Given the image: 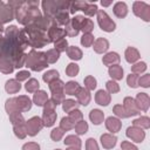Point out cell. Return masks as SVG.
Returning <instances> with one entry per match:
<instances>
[{"mask_svg": "<svg viewBox=\"0 0 150 150\" xmlns=\"http://www.w3.org/2000/svg\"><path fill=\"white\" fill-rule=\"evenodd\" d=\"M23 30L28 36L29 46L33 47V48H41V47H43V46H46V45H48L50 42L48 40L47 34L45 32L38 29L33 23L27 25Z\"/></svg>", "mask_w": 150, "mask_h": 150, "instance_id": "6da1fadb", "label": "cell"}, {"mask_svg": "<svg viewBox=\"0 0 150 150\" xmlns=\"http://www.w3.org/2000/svg\"><path fill=\"white\" fill-rule=\"evenodd\" d=\"M25 66L30 68L34 71H41L42 69L48 67V63L46 61V56L45 53L42 52H38L35 49H32L27 56H26V62Z\"/></svg>", "mask_w": 150, "mask_h": 150, "instance_id": "7a4b0ae2", "label": "cell"}, {"mask_svg": "<svg viewBox=\"0 0 150 150\" xmlns=\"http://www.w3.org/2000/svg\"><path fill=\"white\" fill-rule=\"evenodd\" d=\"M96 14H97V22H98V25H100V27H101L102 30L108 32V33L115 30L116 23L109 18V15L103 9H98Z\"/></svg>", "mask_w": 150, "mask_h": 150, "instance_id": "3957f363", "label": "cell"}, {"mask_svg": "<svg viewBox=\"0 0 150 150\" xmlns=\"http://www.w3.org/2000/svg\"><path fill=\"white\" fill-rule=\"evenodd\" d=\"M132 11L136 16L143 19L144 21H150V6L143 1H135Z\"/></svg>", "mask_w": 150, "mask_h": 150, "instance_id": "277c9868", "label": "cell"}, {"mask_svg": "<svg viewBox=\"0 0 150 150\" xmlns=\"http://www.w3.org/2000/svg\"><path fill=\"white\" fill-rule=\"evenodd\" d=\"M43 128L42 120L39 116H34L26 121V129H27V135L29 136H35L39 134V131Z\"/></svg>", "mask_w": 150, "mask_h": 150, "instance_id": "5b68a950", "label": "cell"}, {"mask_svg": "<svg viewBox=\"0 0 150 150\" xmlns=\"http://www.w3.org/2000/svg\"><path fill=\"white\" fill-rule=\"evenodd\" d=\"M15 109L19 112H25L30 110L32 108V100L26 95H19L18 97H14Z\"/></svg>", "mask_w": 150, "mask_h": 150, "instance_id": "8992f818", "label": "cell"}, {"mask_svg": "<svg viewBox=\"0 0 150 150\" xmlns=\"http://www.w3.org/2000/svg\"><path fill=\"white\" fill-rule=\"evenodd\" d=\"M127 137H129L131 141H134V142H136V143H141V142H143L144 141V138H145V132H144V130L142 129V128H138V127H135V125H132V127H129L128 129H127Z\"/></svg>", "mask_w": 150, "mask_h": 150, "instance_id": "52a82bcc", "label": "cell"}, {"mask_svg": "<svg viewBox=\"0 0 150 150\" xmlns=\"http://www.w3.org/2000/svg\"><path fill=\"white\" fill-rule=\"evenodd\" d=\"M47 36H48V40L50 42H55V41L64 38L66 33H64V29L60 28L56 23H52L48 28V35Z\"/></svg>", "mask_w": 150, "mask_h": 150, "instance_id": "ba28073f", "label": "cell"}, {"mask_svg": "<svg viewBox=\"0 0 150 150\" xmlns=\"http://www.w3.org/2000/svg\"><path fill=\"white\" fill-rule=\"evenodd\" d=\"M123 108L125 109L129 117L134 116V115H138L141 112V110L137 107V103H136L135 98H132V97H125L123 100Z\"/></svg>", "mask_w": 150, "mask_h": 150, "instance_id": "9c48e42d", "label": "cell"}, {"mask_svg": "<svg viewBox=\"0 0 150 150\" xmlns=\"http://www.w3.org/2000/svg\"><path fill=\"white\" fill-rule=\"evenodd\" d=\"M136 103H137V107L139 110H143V111H148L149 109V105H150V97L146 93H138L136 98H135Z\"/></svg>", "mask_w": 150, "mask_h": 150, "instance_id": "30bf717a", "label": "cell"}, {"mask_svg": "<svg viewBox=\"0 0 150 150\" xmlns=\"http://www.w3.org/2000/svg\"><path fill=\"white\" fill-rule=\"evenodd\" d=\"M76 98H77V103L79 104H82V105H88L90 100H91V95H90V91L86 88H82L80 87L79 91L76 93Z\"/></svg>", "mask_w": 150, "mask_h": 150, "instance_id": "8fae6325", "label": "cell"}, {"mask_svg": "<svg viewBox=\"0 0 150 150\" xmlns=\"http://www.w3.org/2000/svg\"><path fill=\"white\" fill-rule=\"evenodd\" d=\"M105 128L111 132V134H115V132H118L122 128V122L117 118V117H108L105 120Z\"/></svg>", "mask_w": 150, "mask_h": 150, "instance_id": "7c38bea8", "label": "cell"}, {"mask_svg": "<svg viewBox=\"0 0 150 150\" xmlns=\"http://www.w3.org/2000/svg\"><path fill=\"white\" fill-rule=\"evenodd\" d=\"M95 101H96L97 104L105 107V105H108L110 103L111 97H110V94L108 91L101 89V90H97V93L95 94Z\"/></svg>", "mask_w": 150, "mask_h": 150, "instance_id": "4fadbf2b", "label": "cell"}, {"mask_svg": "<svg viewBox=\"0 0 150 150\" xmlns=\"http://www.w3.org/2000/svg\"><path fill=\"white\" fill-rule=\"evenodd\" d=\"M117 137L112 134H103L101 136V144L104 149H112L116 145Z\"/></svg>", "mask_w": 150, "mask_h": 150, "instance_id": "5bb4252c", "label": "cell"}, {"mask_svg": "<svg viewBox=\"0 0 150 150\" xmlns=\"http://www.w3.org/2000/svg\"><path fill=\"white\" fill-rule=\"evenodd\" d=\"M93 46H94V47H93L94 50H95L97 54H103V53H105V52L108 50V48H109V42H108L107 39L98 38V39H96V40L94 41Z\"/></svg>", "mask_w": 150, "mask_h": 150, "instance_id": "9a60e30c", "label": "cell"}, {"mask_svg": "<svg viewBox=\"0 0 150 150\" xmlns=\"http://www.w3.org/2000/svg\"><path fill=\"white\" fill-rule=\"evenodd\" d=\"M121 57L117 53L115 52H110V53H107L103 57H102V62L103 64L108 66V67H111V66H115V64H118Z\"/></svg>", "mask_w": 150, "mask_h": 150, "instance_id": "2e32d148", "label": "cell"}, {"mask_svg": "<svg viewBox=\"0 0 150 150\" xmlns=\"http://www.w3.org/2000/svg\"><path fill=\"white\" fill-rule=\"evenodd\" d=\"M124 56H125L127 62H129V63H136V62L139 60V57H141L139 52H138L135 47H128V48L125 49Z\"/></svg>", "mask_w": 150, "mask_h": 150, "instance_id": "e0dca14e", "label": "cell"}, {"mask_svg": "<svg viewBox=\"0 0 150 150\" xmlns=\"http://www.w3.org/2000/svg\"><path fill=\"white\" fill-rule=\"evenodd\" d=\"M56 117H57V114L54 111H43V115H42V123H43V127H52L54 125L55 121H56Z\"/></svg>", "mask_w": 150, "mask_h": 150, "instance_id": "ac0fdd59", "label": "cell"}, {"mask_svg": "<svg viewBox=\"0 0 150 150\" xmlns=\"http://www.w3.org/2000/svg\"><path fill=\"white\" fill-rule=\"evenodd\" d=\"M114 14L117 16V18H125L127 14H128V6L125 2H122V1H118L114 5Z\"/></svg>", "mask_w": 150, "mask_h": 150, "instance_id": "d6986e66", "label": "cell"}, {"mask_svg": "<svg viewBox=\"0 0 150 150\" xmlns=\"http://www.w3.org/2000/svg\"><path fill=\"white\" fill-rule=\"evenodd\" d=\"M70 21L69 19V13L67 11H60L56 13V15L54 16V20H53V23H56V25H67L68 22Z\"/></svg>", "mask_w": 150, "mask_h": 150, "instance_id": "ffe728a7", "label": "cell"}, {"mask_svg": "<svg viewBox=\"0 0 150 150\" xmlns=\"http://www.w3.org/2000/svg\"><path fill=\"white\" fill-rule=\"evenodd\" d=\"M47 100H48V95L45 90H38L33 96V103L36 104L38 107H42L47 102Z\"/></svg>", "mask_w": 150, "mask_h": 150, "instance_id": "44dd1931", "label": "cell"}, {"mask_svg": "<svg viewBox=\"0 0 150 150\" xmlns=\"http://www.w3.org/2000/svg\"><path fill=\"white\" fill-rule=\"evenodd\" d=\"M89 118H90V121L93 122V124L98 125V124H101V123L103 122V120H104V114H103V111H101L100 109H93V110H90V112H89Z\"/></svg>", "mask_w": 150, "mask_h": 150, "instance_id": "7402d4cb", "label": "cell"}, {"mask_svg": "<svg viewBox=\"0 0 150 150\" xmlns=\"http://www.w3.org/2000/svg\"><path fill=\"white\" fill-rule=\"evenodd\" d=\"M49 22H50V20H49L48 18H46V16H39V18H36L32 23H33L38 29H40V30H42V32H46V30L49 28Z\"/></svg>", "mask_w": 150, "mask_h": 150, "instance_id": "603a6c76", "label": "cell"}, {"mask_svg": "<svg viewBox=\"0 0 150 150\" xmlns=\"http://www.w3.org/2000/svg\"><path fill=\"white\" fill-rule=\"evenodd\" d=\"M67 55L69 56V59H71V60H75V61H77V60H81L82 59V50L79 48V47H76V46H68V48H67Z\"/></svg>", "mask_w": 150, "mask_h": 150, "instance_id": "cb8c5ba5", "label": "cell"}, {"mask_svg": "<svg viewBox=\"0 0 150 150\" xmlns=\"http://www.w3.org/2000/svg\"><path fill=\"white\" fill-rule=\"evenodd\" d=\"M109 75L110 77L112 79V81H118V80H122L123 77V68L118 64H115V66H111L109 67Z\"/></svg>", "mask_w": 150, "mask_h": 150, "instance_id": "d4e9b609", "label": "cell"}, {"mask_svg": "<svg viewBox=\"0 0 150 150\" xmlns=\"http://www.w3.org/2000/svg\"><path fill=\"white\" fill-rule=\"evenodd\" d=\"M20 89H21V84L16 80H8L5 84V90L8 94H16L18 91H20Z\"/></svg>", "mask_w": 150, "mask_h": 150, "instance_id": "484cf974", "label": "cell"}, {"mask_svg": "<svg viewBox=\"0 0 150 150\" xmlns=\"http://www.w3.org/2000/svg\"><path fill=\"white\" fill-rule=\"evenodd\" d=\"M64 144L68 145L69 148L80 149L81 145H82V142H81L80 137H77L76 135H68V136L64 138Z\"/></svg>", "mask_w": 150, "mask_h": 150, "instance_id": "4316f807", "label": "cell"}, {"mask_svg": "<svg viewBox=\"0 0 150 150\" xmlns=\"http://www.w3.org/2000/svg\"><path fill=\"white\" fill-rule=\"evenodd\" d=\"M13 70H14L13 63L8 59L0 56V71H2L4 74H11Z\"/></svg>", "mask_w": 150, "mask_h": 150, "instance_id": "83f0119b", "label": "cell"}, {"mask_svg": "<svg viewBox=\"0 0 150 150\" xmlns=\"http://www.w3.org/2000/svg\"><path fill=\"white\" fill-rule=\"evenodd\" d=\"M79 89H80V84L75 81H69L64 84V94H67V95H70V96L76 95Z\"/></svg>", "mask_w": 150, "mask_h": 150, "instance_id": "f1b7e54d", "label": "cell"}, {"mask_svg": "<svg viewBox=\"0 0 150 150\" xmlns=\"http://www.w3.org/2000/svg\"><path fill=\"white\" fill-rule=\"evenodd\" d=\"M59 76H60V74H59V71L57 70H54V69H50V70H47L43 75H42V79H43V81L46 82V83H52L53 81H55V80H59Z\"/></svg>", "mask_w": 150, "mask_h": 150, "instance_id": "f546056e", "label": "cell"}, {"mask_svg": "<svg viewBox=\"0 0 150 150\" xmlns=\"http://www.w3.org/2000/svg\"><path fill=\"white\" fill-rule=\"evenodd\" d=\"M132 124L135 127L142 128V129H149L150 128V118L146 116H141L132 121Z\"/></svg>", "mask_w": 150, "mask_h": 150, "instance_id": "4dcf8cb0", "label": "cell"}, {"mask_svg": "<svg viewBox=\"0 0 150 150\" xmlns=\"http://www.w3.org/2000/svg\"><path fill=\"white\" fill-rule=\"evenodd\" d=\"M8 116H9V121H11V123L13 124V127H14V125H20V124H25V123H26V121H25L22 114L19 112V111L12 112V114H9Z\"/></svg>", "mask_w": 150, "mask_h": 150, "instance_id": "1f68e13d", "label": "cell"}, {"mask_svg": "<svg viewBox=\"0 0 150 150\" xmlns=\"http://www.w3.org/2000/svg\"><path fill=\"white\" fill-rule=\"evenodd\" d=\"M45 56H46L47 63H55L60 57V53L56 49H49L45 53Z\"/></svg>", "mask_w": 150, "mask_h": 150, "instance_id": "d6a6232c", "label": "cell"}, {"mask_svg": "<svg viewBox=\"0 0 150 150\" xmlns=\"http://www.w3.org/2000/svg\"><path fill=\"white\" fill-rule=\"evenodd\" d=\"M74 127H75V122H74L71 118H69L68 116L62 117V120H61V122H60V128H61L63 131L71 130V129H74Z\"/></svg>", "mask_w": 150, "mask_h": 150, "instance_id": "836d02e7", "label": "cell"}, {"mask_svg": "<svg viewBox=\"0 0 150 150\" xmlns=\"http://www.w3.org/2000/svg\"><path fill=\"white\" fill-rule=\"evenodd\" d=\"M25 88H26V90H27L28 93H35V91L39 90L40 83H39V81L35 80V79H29V80L26 82Z\"/></svg>", "mask_w": 150, "mask_h": 150, "instance_id": "e575fe53", "label": "cell"}, {"mask_svg": "<svg viewBox=\"0 0 150 150\" xmlns=\"http://www.w3.org/2000/svg\"><path fill=\"white\" fill-rule=\"evenodd\" d=\"M13 130H14V135L20 138V139H23L26 136H27V129H26V123L25 124H20V125H14L13 127Z\"/></svg>", "mask_w": 150, "mask_h": 150, "instance_id": "d590c367", "label": "cell"}, {"mask_svg": "<svg viewBox=\"0 0 150 150\" xmlns=\"http://www.w3.org/2000/svg\"><path fill=\"white\" fill-rule=\"evenodd\" d=\"M77 105H79V103H77L75 100H71V98L64 100V101L62 102V109H63L66 112H69V111H71L73 109H77Z\"/></svg>", "mask_w": 150, "mask_h": 150, "instance_id": "8d00e7d4", "label": "cell"}, {"mask_svg": "<svg viewBox=\"0 0 150 150\" xmlns=\"http://www.w3.org/2000/svg\"><path fill=\"white\" fill-rule=\"evenodd\" d=\"M74 129H75V132L77 135H84L88 131V123L86 121L81 120V121H79V122L75 123Z\"/></svg>", "mask_w": 150, "mask_h": 150, "instance_id": "74e56055", "label": "cell"}, {"mask_svg": "<svg viewBox=\"0 0 150 150\" xmlns=\"http://www.w3.org/2000/svg\"><path fill=\"white\" fill-rule=\"evenodd\" d=\"M93 29H94V22L90 19L84 18L82 26H81V30L83 32V34H90L93 32Z\"/></svg>", "mask_w": 150, "mask_h": 150, "instance_id": "f35d334b", "label": "cell"}, {"mask_svg": "<svg viewBox=\"0 0 150 150\" xmlns=\"http://www.w3.org/2000/svg\"><path fill=\"white\" fill-rule=\"evenodd\" d=\"M49 89L50 93H55V91H64V83L59 79L53 81L52 83H49Z\"/></svg>", "mask_w": 150, "mask_h": 150, "instance_id": "ab89813d", "label": "cell"}, {"mask_svg": "<svg viewBox=\"0 0 150 150\" xmlns=\"http://www.w3.org/2000/svg\"><path fill=\"white\" fill-rule=\"evenodd\" d=\"M96 86H97V81L94 76L88 75L87 77H84V88L86 89H88L90 91V90H94L96 88Z\"/></svg>", "mask_w": 150, "mask_h": 150, "instance_id": "60d3db41", "label": "cell"}, {"mask_svg": "<svg viewBox=\"0 0 150 150\" xmlns=\"http://www.w3.org/2000/svg\"><path fill=\"white\" fill-rule=\"evenodd\" d=\"M146 70V63L145 62H136L131 66V71L132 74H141V73H144Z\"/></svg>", "mask_w": 150, "mask_h": 150, "instance_id": "b9f144b4", "label": "cell"}, {"mask_svg": "<svg viewBox=\"0 0 150 150\" xmlns=\"http://www.w3.org/2000/svg\"><path fill=\"white\" fill-rule=\"evenodd\" d=\"M54 46H55L54 49H56L59 53H62V52H66V50H67V48H68V42H67V40H66L64 38H62V39L55 41V42H54Z\"/></svg>", "mask_w": 150, "mask_h": 150, "instance_id": "7bdbcfd3", "label": "cell"}, {"mask_svg": "<svg viewBox=\"0 0 150 150\" xmlns=\"http://www.w3.org/2000/svg\"><path fill=\"white\" fill-rule=\"evenodd\" d=\"M112 111H114L115 115H116L117 117H120V118H128V117H129V115L127 114V111H125V109L123 108L122 104H116V105L114 107Z\"/></svg>", "mask_w": 150, "mask_h": 150, "instance_id": "ee69618b", "label": "cell"}, {"mask_svg": "<svg viewBox=\"0 0 150 150\" xmlns=\"http://www.w3.org/2000/svg\"><path fill=\"white\" fill-rule=\"evenodd\" d=\"M79 71H80V68H79V66H77L76 63H74V62L69 63V64L67 66V68H66V74H67L68 76H76V75L79 74Z\"/></svg>", "mask_w": 150, "mask_h": 150, "instance_id": "f6af8a7d", "label": "cell"}, {"mask_svg": "<svg viewBox=\"0 0 150 150\" xmlns=\"http://www.w3.org/2000/svg\"><path fill=\"white\" fill-rule=\"evenodd\" d=\"M138 77H139L138 75L130 73V74L128 75V77H127V83H128V86H129L130 88H137V87H138Z\"/></svg>", "mask_w": 150, "mask_h": 150, "instance_id": "bcb514c9", "label": "cell"}, {"mask_svg": "<svg viewBox=\"0 0 150 150\" xmlns=\"http://www.w3.org/2000/svg\"><path fill=\"white\" fill-rule=\"evenodd\" d=\"M105 87H107V90H108L109 94H116V93L120 91V86H118V83L115 82V81H112V80L108 81V82L105 83Z\"/></svg>", "mask_w": 150, "mask_h": 150, "instance_id": "7dc6e473", "label": "cell"}, {"mask_svg": "<svg viewBox=\"0 0 150 150\" xmlns=\"http://www.w3.org/2000/svg\"><path fill=\"white\" fill-rule=\"evenodd\" d=\"M63 135H64V131L59 127V128H54L52 131H50V138L53 139V141H55V142H57V141H60L62 137H63Z\"/></svg>", "mask_w": 150, "mask_h": 150, "instance_id": "c3c4849f", "label": "cell"}, {"mask_svg": "<svg viewBox=\"0 0 150 150\" xmlns=\"http://www.w3.org/2000/svg\"><path fill=\"white\" fill-rule=\"evenodd\" d=\"M97 6L95 5V4H90V2H88L87 4V6L84 7V9H83V12H84V14L86 15H88V16H94L96 13H97Z\"/></svg>", "mask_w": 150, "mask_h": 150, "instance_id": "681fc988", "label": "cell"}, {"mask_svg": "<svg viewBox=\"0 0 150 150\" xmlns=\"http://www.w3.org/2000/svg\"><path fill=\"white\" fill-rule=\"evenodd\" d=\"M93 43H94V36H93L91 33L90 34H83L82 35V38H81V45L83 47H90V46H93Z\"/></svg>", "mask_w": 150, "mask_h": 150, "instance_id": "f907efd6", "label": "cell"}, {"mask_svg": "<svg viewBox=\"0 0 150 150\" xmlns=\"http://www.w3.org/2000/svg\"><path fill=\"white\" fill-rule=\"evenodd\" d=\"M68 114H69V115H68V117H69V118H71L75 123H76V122H79V121H81V120L83 118V114H82L79 109H73V110H71V111H69Z\"/></svg>", "mask_w": 150, "mask_h": 150, "instance_id": "816d5d0a", "label": "cell"}, {"mask_svg": "<svg viewBox=\"0 0 150 150\" xmlns=\"http://www.w3.org/2000/svg\"><path fill=\"white\" fill-rule=\"evenodd\" d=\"M143 87V88H148L150 86V75L145 74L141 77H138V87Z\"/></svg>", "mask_w": 150, "mask_h": 150, "instance_id": "f5cc1de1", "label": "cell"}, {"mask_svg": "<svg viewBox=\"0 0 150 150\" xmlns=\"http://www.w3.org/2000/svg\"><path fill=\"white\" fill-rule=\"evenodd\" d=\"M30 77V73L28 71V70H20L16 75H15V80L18 81V82H20V81H26V80H28Z\"/></svg>", "mask_w": 150, "mask_h": 150, "instance_id": "db71d44e", "label": "cell"}, {"mask_svg": "<svg viewBox=\"0 0 150 150\" xmlns=\"http://www.w3.org/2000/svg\"><path fill=\"white\" fill-rule=\"evenodd\" d=\"M86 150H100L97 142L94 138H88L86 141Z\"/></svg>", "mask_w": 150, "mask_h": 150, "instance_id": "11a10c76", "label": "cell"}, {"mask_svg": "<svg viewBox=\"0 0 150 150\" xmlns=\"http://www.w3.org/2000/svg\"><path fill=\"white\" fill-rule=\"evenodd\" d=\"M55 108H56V103L52 98H48L47 102L43 104V111H54Z\"/></svg>", "mask_w": 150, "mask_h": 150, "instance_id": "9f6ffc18", "label": "cell"}, {"mask_svg": "<svg viewBox=\"0 0 150 150\" xmlns=\"http://www.w3.org/2000/svg\"><path fill=\"white\" fill-rule=\"evenodd\" d=\"M22 150H40V145L36 142H28L23 144Z\"/></svg>", "mask_w": 150, "mask_h": 150, "instance_id": "6f0895ef", "label": "cell"}, {"mask_svg": "<svg viewBox=\"0 0 150 150\" xmlns=\"http://www.w3.org/2000/svg\"><path fill=\"white\" fill-rule=\"evenodd\" d=\"M121 150H138V148H137L135 144H132L131 142L124 141V142H122V144H121Z\"/></svg>", "mask_w": 150, "mask_h": 150, "instance_id": "680465c9", "label": "cell"}, {"mask_svg": "<svg viewBox=\"0 0 150 150\" xmlns=\"http://www.w3.org/2000/svg\"><path fill=\"white\" fill-rule=\"evenodd\" d=\"M111 4H112V1H101V5L102 6H105V7L107 6H110Z\"/></svg>", "mask_w": 150, "mask_h": 150, "instance_id": "91938a15", "label": "cell"}, {"mask_svg": "<svg viewBox=\"0 0 150 150\" xmlns=\"http://www.w3.org/2000/svg\"><path fill=\"white\" fill-rule=\"evenodd\" d=\"M66 150H80V149H76V148H68V149H66Z\"/></svg>", "mask_w": 150, "mask_h": 150, "instance_id": "94428289", "label": "cell"}, {"mask_svg": "<svg viewBox=\"0 0 150 150\" xmlns=\"http://www.w3.org/2000/svg\"><path fill=\"white\" fill-rule=\"evenodd\" d=\"M2 40H4V36H1V35H0V45L2 43Z\"/></svg>", "mask_w": 150, "mask_h": 150, "instance_id": "6125c7cd", "label": "cell"}, {"mask_svg": "<svg viewBox=\"0 0 150 150\" xmlns=\"http://www.w3.org/2000/svg\"><path fill=\"white\" fill-rule=\"evenodd\" d=\"M55 150H61V149H55Z\"/></svg>", "mask_w": 150, "mask_h": 150, "instance_id": "be15d7a7", "label": "cell"}]
</instances>
